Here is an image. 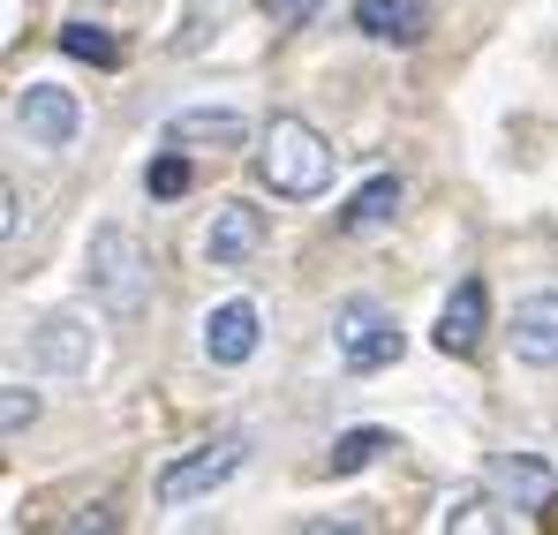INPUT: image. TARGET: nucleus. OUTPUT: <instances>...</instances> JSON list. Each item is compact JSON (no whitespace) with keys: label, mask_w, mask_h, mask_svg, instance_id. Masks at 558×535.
Masks as SVG:
<instances>
[{"label":"nucleus","mask_w":558,"mask_h":535,"mask_svg":"<svg viewBox=\"0 0 558 535\" xmlns=\"http://www.w3.org/2000/svg\"><path fill=\"white\" fill-rule=\"evenodd\" d=\"M38 362H46V369H84V362H92V332H84L76 317H46V325H38Z\"/></svg>","instance_id":"obj_12"},{"label":"nucleus","mask_w":558,"mask_h":535,"mask_svg":"<svg viewBox=\"0 0 558 535\" xmlns=\"http://www.w3.org/2000/svg\"><path fill=\"white\" fill-rule=\"evenodd\" d=\"M385 446H392L385 430H348V438H332V460H325V467H332V475H355V467H371Z\"/></svg>","instance_id":"obj_16"},{"label":"nucleus","mask_w":558,"mask_h":535,"mask_svg":"<svg viewBox=\"0 0 558 535\" xmlns=\"http://www.w3.org/2000/svg\"><path fill=\"white\" fill-rule=\"evenodd\" d=\"M265 250V211L257 204H242V196H227L219 211H211V234H204V257L219 271H234V265H250Z\"/></svg>","instance_id":"obj_6"},{"label":"nucleus","mask_w":558,"mask_h":535,"mask_svg":"<svg viewBox=\"0 0 558 535\" xmlns=\"http://www.w3.org/2000/svg\"><path fill=\"white\" fill-rule=\"evenodd\" d=\"M513 362H529V369H558V294H529V302H513Z\"/></svg>","instance_id":"obj_8"},{"label":"nucleus","mask_w":558,"mask_h":535,"mask_svg":"<svg viewBox=\"0 0 558 535\" xmlns=\"http://www.w3.org/2000/svg\"><path fill=\"white\" fill-rule=\"evenodd\" d=\"M257 340H265V317H257V302H219V309L204 317V355L219 362V369L250 362V355H257Z\"/></svg>","instance_id":"obj_7"},{"label":"nucleus","mask_w":558,"mask_h":535,"mask_svg":"<svg viewBox=\"0 0 558 535\" xmlns=\"http://www.w3.org/2000/svg\"><path fill=\"white\" fill-rule=\"evenodd\" d=\"M483 332H490V287H483V279H461L453 302L438 309V348H446V355H468Z\"/></svg>","instance_id":"obj_9"},{"label":"nucleus","mask_w":558,"mask_h":535,"mask_svg":"<svg viewBox=\"0 0 558 535\" xmlns=\"http://www.w3.org/2000/svg\"><path fill=\"white\" fill-rule=\"evenodd\" d=\"M8 400H0V423H8V438H23L31 423H38V392L31 385H0Z\"/></svg>","instance_id":"obj_17"},{"label":"nucleus","mask_w":558,"mask_h":535,"mask_svg":"<svg viewBox=\"0 0 558 535\" xmlns=\"http://www.w3.org/2000/svg\"><path fill=\"white\" fill-rule=\"evenodd\" d=\"M0 234H8V242L23 234V189H8V211H0Z\"/></svg>","instance_id":"obj_22"},{"label":"nucleus","mask_w":558,"mask_h":535,"mask_svg":"<svg viewBox=\"0 0 558 535\" xmlns=\"http://www.w3.org/2000/svg\"><path fill=\"white\" fill-rule=\"evenodd\" d=\"M355 31L377 46H415L430 31V8L423 0H355Z\"/></svg>","instance_id":"obj_10"},{"label":"nucleus","mask_w":558,"mask_h":535,"mask_svg":"<svg viewBox=\"0 0 558 535\" xmlns=\"http://www.w3.org/2000/svg\"><path fill=\"white\" fill-rule=\"evenodd\" d=\"M242 460H250V438H242V430H219L211 446H196V452H182V460L159 467V506H196V498H211L219 483L242 475Z\"/></svg>","instance_id":"obj_3"},{"label":"nucleus","mask_w":558,"mask_h":535,"mask_svg":"<svg viewBox=\"0 0 558 535\" xmlns=\"http://www.w3.org/2000/svg\"><path fill=\"white\" fill-rule=\"evenodd\" d=\"M84 279L113 317H136L151 302V250L129 234V227H98L92 250H84Z\"/></svg>","instance_id":"obj_2"},{"label":"nucleus","mask_w":558,"mask_h":535,"mask_svg":"<svg viewBox=\"0 0 558 535\" xmlns=\"http://www.w3.org/2000/svg\"><path fill=\"white\" fill-rule=\"evenodd\" d=\"M257 174L272 196H325L332 189V144L302 121V113H272L265 121V151H257Z\"/></svg>","instance_id":"obj_1"},{"label":"nucleus","mask_w":558,"mask_h":535,"mask_svg":"<svg viewBox=\"0 0 558 535\" xmlns=\"http://www.w3.org/2000/svg\"><path fill=\"white\" fill-rule=\"evenodd\" d=\"M392 211H400V181H392V174H377V181H363V189L348 196L340 227H348V234H363V227H385Z\"/></svg>","instance_id":"obj_13"},{"label":"nucleus","mask_w":558,"mask_h":535,"mask_svg":"<svg viewBox=\"0 0 558 535\" xmlns=\"http://www.w3.org/2000/svg\"><path fill=\"white\" fill-rule=\"evenodd\" d=\"M250 136V121L242 113H227V106H189L167 121V144H219V151H234Z\"/></svg>","instance_id":"obj_11"},{"label":"nucleus","mask_w":558,"mask_h":535,"mask_svg":"<svg viewBox=\"0 0 558 535\" xmlns=\"http://www.w3.org/2000/svg\"><path fill=\"white\" fill-rule=\"evenodd\" d=\"M61 53H69V61H92V69H113V61H121L113 31H98V23H69V31H61Z\"/></svg>","instance_id":"obj_14"},{"label":"nucleus","mask_w":558,"mask_h":535,"mask_svg":"<svg viewBox=\"0 0 558 535\" xmlns=\"http://www.w3.org/2000/svg\"><path fill=\"white\" fill-rule=\"evenodd\" d=\"M446 528H506V521L490 513V498H461V506L446 513Z\"/></svg>","instance_id":"obj_20"},{"label":"nucleus","mask_w":558,"mask_h":535,"mask_svg":"<svg viewBox=\"0 0 558 535\" xmlns=\"http://www.w3.org/2000/svg\"><path fill=\"white\" fill-rule=\"evenodd\" d=\"M257 8L272 15L279 31H294V23H310V15H317V0H257Z\"/></svg>","instance_id":"obj_21"},{"label":"nucleus","mask_w":558,"mask_h":535,"mask_svg":"<svg viewBox=\"0 0 558 535\" xmlns=\"http://www.w3.org/2000/svg\"><path fill=\"white\" fill-rule=\"evenodd\" d=\"M144 189H151V196H182V189H189V159H182V151L151 159V167H144Z\"/></svg>","instance_id":"obj_18"},{"label":"nucleus","mask_w":558,"mask_h":535,"mask_svg":"<svg viewBox=\"0 0 558 535\" xmlns=\"http://www.w3.org/2000/svg\"><path fill=\"white\" fill-rule=\"evenodd\" d=\"M498 490H506L513 506H544V498H551V475H544L536 460H498Z\"/></svg>","instance_id":"obj_15"},{"label":"nucleus","mask_w":558,"mask_h":535,"mask_svg":"<svg viewBox=\"0 0 558 535\" xmlns=\"http://www.w3.org/2000/svg\"><path fill=\"white\" fill-rule=\"evenodd\" d=\"M332 340H340V362L348 369H385V362H400V317L371 302V294H355V302H340V317H332Z\"/></svg>","instance_id":"obj_4"},{"label":"nucleus","mask_w":558,"mask_h":535,"mask_svg":"<svg viewBox=\"0 0 558 535\" xmlns=\"http://www.w3.org/2000/svg\"><path fill=\"white\" fill-rule=\"evenodd\" d=\"M15 129L38 151H69L76 129H84V106H76V90H61V84H23L15 90Z\"/></svg>","instance_id":"obj_5"},{"label":"nucleus","mask_w":558,"mask_h":535,"mask_svg":"<svg viewBox=\"0 0 558 535\" xmlns=\"http://www.w3.org/2000/svg\"><path fill=\"white\" fill-rule=\"evenodd\" d=\"M219 15H227V0H189V15H182V38H174V46H196V38H204V23H211V31H219Z\"/></svg>","instance_id":"obj_19"}]
</instances>
